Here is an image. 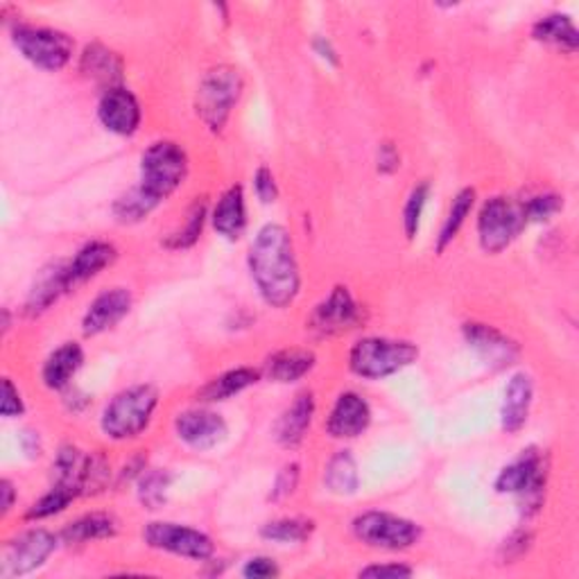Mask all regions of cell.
<instances>
[{
	"mask_svg": "<svg viewBox=\"0 0 579 579\" xmlns=\"http://www.w3.org/2000/svg\"><path fill=\"white\" fill-rule=\"evenodd\" d=\"M248 265L261 299L283 310L302 293V270L295 252V240L283 224L261 227L248 252Z\"/></svg>",
	"mask_w": 579,
	"mask_h": 579,
	"instance_id": "1",
	"label": "cell"
},
{
	"mask_svg": "<svg viewBox=\"0 0 579 579\" xmlns=\"http://www.w3.org/2000/svg\"><path fill=\"white\" fill-rule=\"evenodd\" d=\"M159 408V390L150 382L131 385L118 392L103 410L101 430L112 442H129L150 428Z\"/></svg>",
	"mask_w": 579,
	"mask_h": 579,
	"instance_id": "2",
	"label": "cell"
},
{
	"mask_svg": "<svg viewBox=\"0 0 579 579\" xmlns=\"http://www.w3.org/2000/svg\"><path fill=\"white\" fill-rule=\"evenodd\" d=\"M188 155L175 140H157L140 155L138 188L157 204L166 202L188 177Z\"/></svg>",
	"mask_w": 579,
	"mask_h": 579,
	"instance_id": "3",
	"label": "cell"
},
{
	"mask_svg": "<svg viewBox=\"0 0 579 579\" xmlns=\"http://www.w3.org/2000/svg\"><path fill=\"white\" fill-rule=\"evenodd\" d=\"M548 473V457L539 449L529 446L514 462L501 469L494 487L498 494L516 496L523 516H535L544 505Z\"/></svg>",
	"mask_w": 579,
	"mask_h": 579,
	"instance_id": "4",
	"label": "cell"
},
{
	"mask_svg": "<svg viewBox=\"0 0 579 579\" xmlns=\"http://www.w3.org/2000/svg\"><path fill=\"white\" fill-rule=\"evenodd\" d=\"M419 358V347L410 340L397 337H362L349 351V369L362 380H385Z\"/></svg>",
	"mask_w": 579,
	"mask_h": 579,
	"instance_id": "5",
	"label": "cell"
},
{
	"mask_svg": "<svg viewBox=\"0 0 579 579\" xmlns=\"http://www.w3.org/2000/svg\"><path fill=\"white\" fill-rule=\"evenodd\" d=\"M245 91V80L235 66H215L211 69L196 93V114L211 129L222 131Z\"/></svg>",
	"mask_w": 579,
	"mask_h": 579,
	"instance_id": "6",
	"label": "cell"
},
{
	"mask_svg": "<svg viewBox=\"0 0 579 579\" xmlns=\"http://www.w3.org/2000/svg\"><path fill=\"white\" fill-rule=\"evenodd\" d=\"M10 36L19 55L45 73L64 71L75 55V41L55 28L17 23L10 30Z\"/></svg>",
	"mask_w": 579,
	"mask_h": 579,
	"instance_id": "7",
	"label": "cell"
},
{
	"mask_svg": "<svg viewBox=\"0 0 579 579\" xmlns=\"http://www.w3.org/2000/svg\"><path fill=\"white\" fill-rule=\"evenodd\" d=\"M525 204L505 196L489 198L477 211V243L482 252L501 254L527 227Z\"/></svg>",
	"mask_w": 579,
	"mask_h": 579,
	"instance_id": "8",
	"label": "cell"
},
{
	"mask_svg": "<svg viewBox=\"0 0 579 579\" xmlns=\"http://www.w3.org/2000/svg\"><path fill=\"white\" fill-rule=\"evenodd\" d=\"M354 537L373 550H388V552H401L419 544L421 539V527L399 514L392 512H362L351 523Z\"/></svg>",
	"mask_w": 579,
	"mask_h": 579,
	"instance_id": "9",
	"label": "cell"
},
{
	"mask_svg": "<svg viewBox=\"0 0 579 579\" xmlns=\"http://www.w3.org/2000/svg\"><path fill=\"white\" fill-rule=\"evenodd\" d=\"M143 539L159 552H168L190 561H209L215 555V544L207 533L172 520L148 523L143 529Z\"/></svg>",
	"mask_w": 579,
	"mask_h": 579,
	"instance_id": "10",
	"label": "cell"
},
{
	"mask_svg": "<svg viewBox=\"0 0 579 579\" xmlns=\"http://www.w3.org/2000/svg\"><path fill=\"white\" fill-rule=\"evenodd\" d=\"M365 322V308L347 285H335L306 319V328L317 337H335L358 328Z\"/></svg>",
	"mask_w": 579,
	"mask_h": 579,
	"instance_id": "11",
	"label": "cell"
},
{
	"mask_svg": "<svg viewBox=\"0 0 579 579\" xmlns=\"http://www.w3.org/2000/svg\"><path fill=\"white\" fill-rule=\"evenodd\" d=\"M60 541L62 537L53 535L51 529H43V527L25 529V533L17 535L12 541L6 544L3 570H0V575L23 577V575L39 570L41 566H45L48 559L55 555V550L60 548Z\"/></svg>",
	"mask_w": 579,
	"mask_h": 579,
	"instance_id": "12",
	"label": "cell"
},
{
	"mask_svg": "<svg viewBox=\"0 0 579 579\" xmlns=\"http://www.w3.org/2000/svg\"><path fill=\"white\" fill-rule=\"evenodd\" d=\"M462 335L469 349L492 369H507L520 356L518 343L492 324L466 322L462 326Z\"/></svg>",
	"mask_w": 579,
	"mask_h": 579,
	"instance_id": "13",
	"label": "cell"
},
{
	"mask_svg": "<svg viewBox=\"0 0 579 579\" xmlns=\"http://www.w3.org/2000/svg\"><path fill=\"white\" fill-rule=\"evenodd\" d=\"M175 432L179 442H183L188 449L204 453L213 451L227 440L229 425L222 414L209 408H190L177 414Z\"/></svg>",
	"mask_w": 579,
	"mask_h": 579,
	"instance_id": "14",
	"label": "cell"
},
{
	"mask_svg": "<svg viewBox=\"0 0 579 579\" xmlns=\"http://www.w3.org/2000/svg\"><path fill=\"white\" fill-rule=\"evenodd\" d=\"M369 425H371V406L362 394L354 390L337 397L326 417V432L333 440H340V442L358 440L360 434L367 432Z\"/></svg>",
	"mask_w": 579,
	"mask_h": 579,
	"instance_id": "15",
	"label": "cell"
},
{
	"mask_svg": "<svg viewBox=\"0 0 579 579\" xmlns=\"http://www.w3.org/2000/svg\"><path fill=\"white\" fill-rule=\"evenodd\" d=\"M98 118L107 131L116 136H134L140 127L143 109L127 86H116L103 93L98 103Z\"/></svg>",
	"mask_w": 579,
	"mask_h": 579,
	"instance_id": "16",
	"label": "cell"
},
{
	"mask_svg": "<svg viewBox=\"0 0 579 579\" xmlns=\"http://www.w3.org/2000/svg\"><path fill=\"white\" fill-rule=\"evenodd\" d=\"M131 306H134V297L127 287L105 290V293H101L88 304L82 317V333L86 337H95L112 330L129 315Z\"/></svg>",
	"mask_w": 579,
	"mask_h": 579,
	"instance_id": "17",
	"label": "cell"
},
{
	"mask_svg": "<svg viewBox=\"0 0 579 579\" xmlns=\"http://www.w3.org/2000/svg\"><path fill=\"white\" fill-rule=\"evenodd\" d=\"M535 403V380L529 373L518 371L507 380L505 399L501 408V428L507 434H516L525 428L529 419V410Z\"/></svg>",
	"mask_w": 579,
	"mask_h": 579,
	"instance_id": "18",
	"label": "cell"
},
{
	"mask_svg": "<svg viewBox=\"0 0 579 579\" xmlns=\"http://www.w3.org/2000/svg\"><path fill=\"white\" fill-rule=\"evenodd\" d=\"M80 73L103 91L123 86L125 64L123 57L105 43H88L80 55Z\"/></svg>",
	"mask_w": 579,
	"mask_h": 579,
	"instance_id": "19",
	"label": "cell"
},
{
	"mask_svg": "<svg viewBox=\"0 0 579 579\" xmlns=\"http://www.w3.org/2000/svg\"><path fill=\"white\" fill-rule=\"evenodd\" d=\"M66 293H71L66 281V263H53L39 272L34 278L28 299L23 304V313L28 317H39L51 310Z\"/></svg>",
	"mask_w": 579,
	"mask_h": 579,
	"instance_id": "20",
	"label": "cell"
},
{
	"mask_svg": "<svg viewBox=\"0 0 579 579\" xmlns=\"http://www.w3.org/2000/svg\"><path fill=\"white\" fill-rule=\"evenodd\" d=\"M209 220H211V227L215 229V233L222 235L224 240H231V243L243 235L245 229H248V222H250L243 186H240V183L229 186L220 196L218 204L213 207Z\"/></svg>",
	"mask_w": 579,
	"mask_h": 579,
	"instance_id": "21",
	"label": "cell"
},
{
	"mask_svg": "<svg viewBox=\"0 0 579 579\" xmlns=\"http://www.w3.org/2000/svg\"><path fill=\"white\" fill-rule=\"evenodd\" d=\"M315 417V397L313 392H302L295 397L274 425V438L283 449H299L306 440Z\"/></svg>",
	"mask_w": 579,
	"mask_h": 579,
	"instance_id": "22",
	"label": "cell"
},
{
	"mask_svg": "<svg viewBox=\"0 0 579 579\" xmlns=\"http://www.w3.org/2000/svg\"><path fill=\"white\" fill-rule=\"evenodd\" d=\"M118 259V250L107 240H91L69 263H66V281L69 287H77L91 278L98 276L103 270L112 267Z\"/></svg>",
	"mask_w": 579,
	"mask_h": 579,
	"instance_id": "23",
	"label": "cell"
},
{
	"mask_svg": "<svg viewBox=\"0 0 579 579\" xmlns=\"http://www.w3.org/2000/svg\"><path fill=\"white\" fill-rule=\"evenodd\" d=\"M84 365V349L77 343H64L43 360L41 380L48 390L64 392Z\"/></svg>",
	"mask_w": 579,
	"mask_h": 579,
	"instance_id": "24",
	"label": "cell"
},
{
	"mask_svg": "<svg viewBox=\"0 0 579 579\" xmlns=\"http://www.w3.org/2000/svg\"><path fill=\"white\" fill-rule=\"evenodd\" d=\"M317 365V356L310 349H281L276 354H272L261 373L278 385H290V382H297L304 376H308Z\"/></svg>",
	"mask_w": 579,
	"mask_h": 579,
	"instance_id": "25",
	"label": "cell"
},
{
	"mask_svg": "<svg viewBox=\"0 0 579 579\" xmlns=\"http://www.w3.org/2000/svg\"><path fill=\"white\" fill-rule=\"evenodd\" d=\"M263 378L261 369L254 367H235L229 369L215 378H211L204 388L198 392L200 403H220L229 401L238 394H243L245 390L254 388V385Z\"/></svg>",
	"mask_w": 579,
	"mask_h": 579,
	"instance_id": "26",
	"label": "cell"
},
{
	"mask_svg": "<svg viewBox=\"0 0 579 579\" xmlns=\"http://www.w3.org/2000/svg\"><path fill=\"white\" fill-rule=\"evenodd\" d=\"M116 535H118V520H116V516L105 514V512L84 514V516L71 520L69 525H64V529L60 533L62 541L71 544V546L114 539Z\"/></svg>",
	"mask_w": 579,
	"mask_h": 579,
	"instance_id": "27",
	"label": "cell"
},
{
	"mask_svg": "<svg viewBox=\"0 0 579 579\" xmlns=\"http://www.w3.org/2000/svg\"><path fill=\"white\" fill-rule=\"evenodd\" d=\"M533 39L539 41V43L559 48V51H564V53H575L577 45H579V32H577L572 19L568 14H561V12L541 17L533 25Z\"/></svg>",
	"mask_w": 579,
	"mask_h": 579,
	"instance_id": "28",
	"label": "cell"
},
{
	"mask_svg": "<svg viewBox=\"0 0 579 579\" xmlns=\"http://www.w3.org/2000/svg\"><path fill=\"white\" fill-rule=\"evenodd\" d=\"M324 485L330 494L337 496H354L360 487V471L351 451H337L326 469H324Z\"/></svg>",
	"mask_w": 579,
	"mask_h": 579,
	"instance_id": "29",
	"label": "cell"
},
{
	"mask_svg": "<svg viewBox=\"0 0 579 579\" xmlns=\"http://www.w3.org/2000/svg\"><path fill=\"white\" fill-rule=\"evenodd\" d=\"M88 460H91V453L80 451L73 444L62 446L53 460V473H55L57 485L73 489L77 496H84V480H86Z\"/></svg>",
	"mask_w": 579,
	"mask_h": 579,
	"instance_id": "30",
	"label": "cell"
},
{
	"mask_svg": "<svg viewBox=\"0 0 579 579\" xmlns=\"http://www.w3.org/2000/svg\"><path fill=\"white\" fill-rule=\"evenodd\" d=\"M475 200H477V192L471 186L462 188L457 196L453 198V202L449 207V213H446V218L442 222L438 243H434V250H438V254H444L453 245V240L457 238V233L462 231V227L466 224V218L471 215V211L475 207Z\"/></svg>",
	"mask_w": 579,
	"mask_h": 579,
	"instance_id": "31",
	"label": "cell"
},
{
	"mask_svg": "<svg viewBox=\"0 0 579 579\" xmlns=\"http://www.w3.org/2000/svg\"><path fill=\"white\" fill-rule=\"evenodd\" d=\"M209 215H211V213H209V202H207V198H198L196 202H192V204L188 207L183 224L166 238L164 245H166L168 250H175V252L192 248V245H196L198 240L202 238V231H204V224H207Z\"/></svg>",
	"mask_w": 579,
	"mask_h": 579,
	"instance_id": "32",
	"label": "cell"
},
{
	"mask_svg": "<svg viewBox=\"0 0 579 579\" xmlns=\"http://www.w3.org/2000/svg\"><path fill=\"white\" fill-rule=\"evenodd\" d=\"M315 533V520L310 518H276L261 527V537L272 544H304Z\"/></svg>",
	"mask_w": 579,
	"mask_h": 579,
	"instance_id": "33",
	"label": "cell"
},
{
	"mask_svg": "<svg viewBox=\"0 0 579 579\" xmlns=\"http://www.w3.org/2000/svg\"><path fill=\"white\" fill-rule=\"evenodd\" d=\"M157 209L159 204L152 198L145 196L138 186H131L114 202L112 213L123 224H136V222H143L148 215H152Z\"/></svg>",
	"mask_w": 579,
	"mask_h": 579,
	"instance_id": "34",
	"label": "cell"
},
{
	"mask_svg": "<svg viewBox=\"0 0 579 579\" xmlns=\"http://www.w3.org/2000/svg\"><path fill=\"white\" fill-rule=\"evenodd\" d=\"M172 485V473L164 469H150L138 475V501L148 509H159L166 503V494Z\"/></svg>",
	"mask_w": 579,
	"mask_h": 579,
	"instance_id": "35",
	"label": "cell"
},
{
	"mask_svg": "<svg viewBox=\"0 0 579 579\" xmlns=\"http://www.w3.org/2000/svg\"><path fill=\"white\" fill-rule=\"evenodd\" d=\"M77 498V494L64 485H55L48 489L36 503H32L25 512V520H45V518H53L62 512L69 509V505Z\"/></svg>",
	"mask_w": 579,
	"mask_h": 579,
	"instance_id": "36",
	"label": "cell"
},
{
	"mask_svg": "<svg viewBox=\"0 0 579 579\" xmlns=\"http://www.w3.org/2000/svg\"><path fill=\"white\" fill-rule=\"evenodd\" d=\"M430 190H432V186L428 181H421L410 190V196H408L406 207H403V231H406L408 240H414L419 235L423 211H425L428 200H430Z\"/></svg>",
	"mask_w": 579,
	"mask_h": 579,
	"instance_id": "37",
	"label": "cell"
},
{
	"mask_svg": "<svg viewBox=\"0 0 579 579\" xmlns=\"http://www.w3.org/2000/svg\"><path fill=\"white\" fill-rule=\"evenodd\" d=\"M527 222H548L564 209V198L557 192H544V196H535L523 202Z\"/></svg>",
	"mask_w": 579,
	"mask_h": 579,
	"instance_id": "38",
	"label": "cell"
},
{
	"mask_svg": "<svg viewBox=\"0 0 579 579\" xmlns=\"http://www.w3.org/2000/svg\"><path fill=\"white\" fill-rule=\"evenodd\" d=\"M299 477H302V469H299L297 462L285 464V466L276 473V477H274V482H272L270 501H272V503H281V501H285L287 496H293L295 489H297V485H299Z\"/></svg>",
	"mask_w": 579,
	"mask_h": 579,
	"instance_id": "39",
	"label": "cell"
},
{
	"mask_svg": "<svg viewBox=\"0 0 579 579\" xmlns=\"http://www.w3.org/2000/svg\"><path fill=\"white\" fill-rule=\"evenodd\" d=\"M254 192L263 204H274L278 200V183L267 166H261L254 172Z\"/></svg>",
	"mask_w": 579,
	"mask_h": 579,
	"instance_id": "40",
	"label": "cell"
},
{
	"mask_svg": "<svg viewBox=\"0 0 579 579\" xmlns=\"http://www.w3.org/2000/svg\"><path fill=\"white\" fill-rule=\"evenodd\" d=\"M0 412L6 419H17L25 414V401L21 390L14 385L12 378L3 380V403H0Z\"/></svg>",
	"mask_w": 579,
	"mask_h": 579,
	"instance_id": "41",
	"label": "cell"
},
{
	"mask_svg": "<svg viewBox=\"0 0 579 579\" xmlns=\"http://www.w3.org/2000/svg\"><path fill=\"white\" fill-rule=\"evenodd\" d=\"M401 168V152L392 140H382L376 152V170L380 175H394Z\"/></svg>",
	"mask_w": 579,
	"mask_h": 579,
	"instance_id": "42",
	"label": "cell"
},
{
	"mask_svg": "<svg viewBox=\"0 0 579 579\" xmlns=\"http://www.w3.org/2000/svg\"><path fill=\"white\" fill-rule=\"evenodd\" d=\"M412 568L408 564H399V561H390V564H371L367 568H362L358 575L360 577H376V579H403V577H412Z\"/></svg>",
	"mask_w": 579,
	"mask_h": 579,
	"instance_id": "43",
	"label": "cell"
},
{
	"mask_svg": "<svg viewBox=\"0 0 579 579\" xmlns=\"http://www.w3.org/2000/svg\"><path fill=\"white\" fill-rule=\"evenodd\" d=\"M278 575H281V568L272 557H252L243 566V577L248 579H272Z\"/></svg>",
	"mask_w": 579,
	"mask_h": 579,
	"instance_id": "44",
	"label": "cell"
},
{
	"mask_svg": "<svg viewBox=\"0 0 579 579\" xmlns=\"http://www.w3.org/2000/svg\"><path fill=\"white\" fill-rule=\"evenodd\" d=\"M529 546H533V533H527V529H518L514 533L505 544H503V557L512 564L514 559H520Z\"/></svg>",
	"mask_w": 579,
	"mask_h": 579,
	"instance_id": "45",
	"label": "cell"
},
{
	"mask_svg": "<svg viewBox=\"0 0 579 579\" xmlns=\"http://www.w3.org/2000/svg\"><path fill=\"white\" fill-rule=\"evenodd\" d=\"M313 51H315V55H317L322 62H326L328 66H340V55H337L335 45H333L326 36H315V39H313Z\"/></svg>",
	"mask_w": 579,
	"mask_h": 579,
	"instance_id": "46",
	"label": "cell"
},
{
	"mask_svg": "<svg viewBox=\"0 0 579 579\" xmlns=\"http://www.w3.org/2000/svg\"><path fill=\"white\" fill-rule=\"evenodd\" d=\"M0 496H3V516H8L17 503V489L12 485V480H3L0 482Z\"/></svg>",
	"mask_w": 579,
	"mask_h": 579,
	"instance_id": "47",
	"label": "cell"
}]
</instances>
